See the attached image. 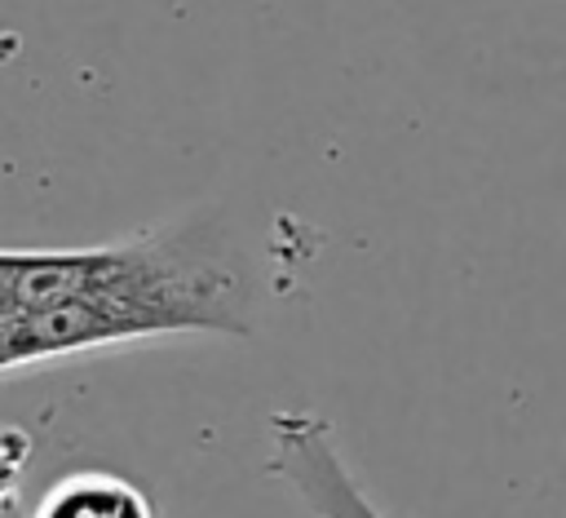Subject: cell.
<instances>
[{
  "label": "cell",
  "instance_id": "1",
  "mask_svg": "<svg viewBox=\"0 0 566 518\" xmlns=\"http://www.w3.org/2000/svg\"><path fill=\"white\" fill-rule=\"evenodd\" d=\"M248 336V283L203 226H159L75 248L71 297L18 314L4 372L159 336Z\"/></svg>",
  "mask_w": 566,
  "mask_h": 518
},
{
  "label": "cell",
  "instance_id": "2",
  "mask_svg": "<svg viewBox=\"0 0 566 518\" xmlns=\"http://www.w3.org/2000/svg\"><path fill=\"white\" fill-rule=\"evenodd\" d=\"M265 469H270V478L287 483L314 518H385L367 500L358 478L349 474V465L332 438V425L318 412H305V407L270 412Z\"/></svg>",
  "mask_w": 566,
  "mask_h": 518
},
{
  "label": "cell",
  "instance_id": "3",
  "mask_svg": "<svg viewBox=\"0 0 566 518\" xmlns=\"http://www.w3.org/2000/svg\"><path fill=\"white\" fill-rule=\"evenodd\" d=\"M27 518H155L150 496L111 469H75L57 478Z\"/></svg>",
  "mask_w": 566,
  "mask_h": 518
},
{
  "label": "cell",
  "instance_id": "4",
  "mask_svg": "<svg viewBox=\"0 0 566 518\" xmlns=\"http://www.w3.org/2000/svg\"><path fill=\"white\" fill-rule=\"evenodd\" d=\"M31 434L18 425H0V518H27L22 509V474L31 460Z\"/></svg>",
  "mask_w": 566,
  "mask_h": 518
},
{
  "label": "cell",
  "instance_id": "5",
  "mask_svg": "<svg viewBox=\"0 0 566 518\" xmlns=\"http://www.w3.org/2000/svg\"><path fill=\"white\" fill-rule=\"evenodd\" d=\"M9 274H13V248H0V336H9V323H13V297H9Z\"/></svg>",
  "mask_w": 566,
  "mask_h": 518
}]
</instances>
